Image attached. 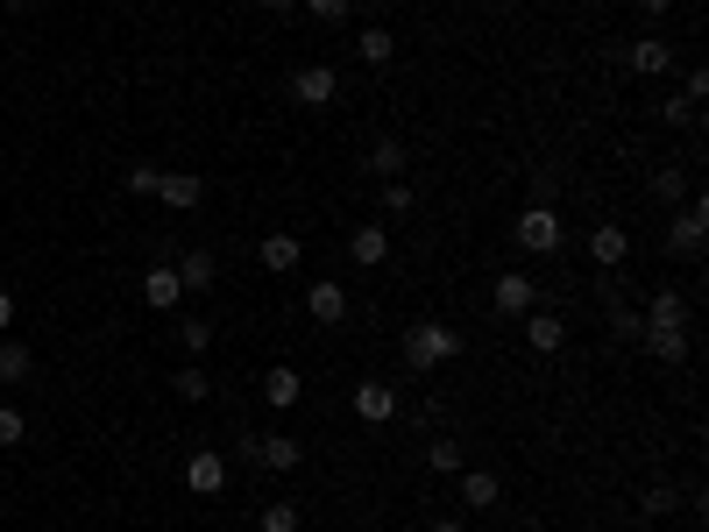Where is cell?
Instances as JSON below:
<instances>
[{
  "label": "cell",
  "instance_id": "1",
  "mask_svg": "<svg viewBox=\"0 0 709 532\" xmlns=\"http://www.w3.org/2000/svg\"><path fill=\"white\" fill-rule=\"evenodd\" d=\"M462 355V334L440 327V319H418V327H405V370L412 376H433L440 363H454Z\"/></svg>",
  "mask_w": 709,
  "mask_h": 532
},
{
  "label": "cell",
  "instance_id": "2",
  "mask_svg": "<svg viewBox=\"0 0 709 532\" xmlns=\"http://www.w3.org/2000/svg\"><path fill=\"white\" fill-rule=\"evenodd\" d=\"M511 242H519V249H525V256H561V249H568V220H561V214H553V206H546V199H532V206H525V214H519V220H511Z\"/></svg>",
  "mask_w": 709,
  "mask_h": 532
},
{
  "label": "cell",
  "instance_id": "3",
  "mask_svg": "<svg viewBox=\"0 0 709 532\" xmlns=\"http://www.w3.org/2000/svg\"><path fill=\"white\" fill-rule=\"evenodd\" d=\"M667 249H674L681 263H702V249H709V199H702V193H688V199L674 206V227H667Z\"/></svg>",
  "mask_w": 709,
  "mask_h": 532
},
{
  "label": "cell",
  "instance_id": "4",
  "mask_svg": "<svg viewBox=\"0 0 709 532\" xmlns=\"http://www.w3.org/2000/svg\"><path fill=\"white\" fill-rule=\"evenodd\" d=\"M242 462L270 469V476H292L305 462V441H292V433H242Z\"/></svg>",
  "mask_w": 709,
  "mask_h": 532
},
{
  "label": "cell",
  "instance_id": "5",
  "mask_svg": "<svg viewBox=\"0 0 709 532\" xmlns=\"http://www.w3.org/2000/svg\"><path fill=\"white\" fill-rule=\"evenodd\" d=\"M292 100L313 107V114H327V107L341 100V71H334V65H298V71H292Z\"/></svg>",
  "mask_w": 709,
  "mask_h": 532
},
{
  "label": "cell",
  "instance_id": "6",
  "mask_svg": "<svg viewBox=\"0 0 709 532\" xmlns=\"http://www.w3.org/2000/svg\"><path fill=\"white\" fill-rule=\"evenodd\" d=\"M624 65L639 71V79H667V71H674V43H667V36H631Z\"/></svg>",
  "mask_w": 709,
  "mask_h": 532
},
{
  "label": "cell",
  "instance_id": "7",
  "mask_svg": "<svg viewBox=\"0 0 709 532\" xmlns=\"http://www.w3.org/2000/svg\"><path fill=\"white\" fill-rule=\"evenodd\" d=\"M355 420H370V426H391V420H397V391L383 384V376L355 384Z\"/></svg>",
  "mask_w": 709,
  "mask_h": 532
},
{
  "label": "cell",
  "instance_id": "8",
  "mask_svg": "<svg viewBox=\"0 0 709 532\" xmlns=\"http://www.w3.org/2000/svg\"><path fill=\"white\" fill-rule=\"evenodd\" d=\"M185 483L199 490V497H220V490H227V454L199 447V454H191V462H185Z\"/></svg>",
  "mask_w": 709,
  "mask_h": 532
},
{
  "label": "cell",
  "instance_id": "9",
  "mask_svg": "<svg viewBox=\"0 0 709 532\" xmlns=\"http://www.w3.org/2000/svg\"><path fill=\"white\" fill-rule=\"evenodd\" d=\"M157 199L170 206V214H191V206L206 199V185L191 178V170H157Z\"/></svg>",
  "mask_w": 709,
  "mask_h": 532
},
{
  "label": "cell",
  "instance_id": "10",
  "mask_svg": "<svg viewBox=\"0 0 709 532\" xmlns=\"http://www.w3.org/2000/svg\"><path fill=\"white\" fill-rule=\"evenodd\" d=\"M305 313H313L319 327H341V319H348V292H341L334 277H319L313 292H305Z\"/></svg>",
  "mask_w": 709,
  "mask_h": 532
},
{
  "label": "cell",
  "instance_id": "11",
  "mask_svg": "<svg viewBox=\"0 0 709 532\" xmlns=\"http://www.w3.org/2000/svg\"><path fill=\"white\" fill-rule=\"evenodd\" d=\"M142 298H149V313H170V306L185 298V284H178V270H170L164 256L149 263V277H142Z\"/></svg>",
  "mask_w": 709,
  "mask_h": 532
},
{
  "label": "cell",
  "instance_id": "12",
  "mask_svg": "<svg viewBox=\"0 0 709 532\" xmlns=\"http://www.w3.org/2000/svg\"><path fill=\"white\" fill-rule=\"evenodd\" d=\"M589 256H597V270H624V256H631V235L618 220H603L597 235H589Z\"/></svg>",
  "mask_w": 709,
  "mask_h": 532
},
{
  "label": "cell",
  "instance_id": "13",
  "mask_svg": "<svg viewBox=\"0 0 709 532\" xmlns=\"http://www.w3.org/2000/svg\"><path fill=\"white\" fill-rule=\"evenodd\" d=\"M348 256L362 263V270H383V256H391V235H383V220H362L348 235Z\"/></svg>",
  "mask_w": 709,
  "mask_h": 532
},
{
  "label": "cell",
  "instance_id": "14",
  "mask_svg": "<svg viewBox=\"0 0 709 532\" xmlns=\"http://www.w3.org/2000/svg\"><path fill=\"white\" fill-rule=\"evenodd\" d=\"M532 298H540V292H532L525 270H504V277H496V313H504V319H525Z\"/></svg>",
  "mask_w": 709,
  "mask_h": 532
},
{
  "label": "cell",
  "instance_id": "15",
  "mask_svg": "<svg viewBox=\"0 0 709 532\" xmlns=\"http://www.w3.org/2000/svg\"><path fill=\"white\" fill-rule=\"evenodd\" d=\"M646 355H653V363H688V327H646V341H639Z\"/></svg>",
  "mask_w": 709,
  "mask_h": 532
},
{
  "label": "cell",
  "instance_id": "16",
  "mask_svg": "<svg viewBox=\"0 0 709 532\" xmlns=\"http://www.w3.org/2000/svg\"><path fill=\"white\" fill-rule=\"evenodd\" d=\"M214 277H220L214 249H185L178 256V284H185V292H214Z\"/></svg>",
  "mask_w": 709,
  "mask_h": 532
},
{
  "label": "cell",
  "instance_id": "17",
  "mask_svg": "<svg viewBox=\"0 0 709 532\" xmlns=\"http://www.w3.org/2000/svg\"><path fill=\"white\" fill-rule=\"evenodd\" d=\"M263 397H270V405H277V412H292V405H298V397H305V376H298L292 363H277L270 376H263Z\"/></svg>",
  "mask_w": 709,
  "mask_h": 532
},
{
  "label": "cell",
  "instance_id": "18",
  "mask_svg": "<svg viewBox=\"0 0 709 532\" xmlns=\"http://www.w3.org/2000/svg\"><path fill=\"white\" fill-rule=\"evenodd\" d=\"M29 376H36V348H29V341H0V384H29Z\"/></svg>",
  "mask_w": 709,
  "mask_h": 532
},
{
  "label": "cell",
  "instance_id": "19",
  "mask_svg": "<svg viewBox=\"0 0 709 532\" xmlns=\"http://www.w3.org/2000/svg\"><path fill=\"white\" fill-rule=\"evenodd\" d=\"M496 497H504V490H496L490 469H462V504L469 511H496Z\"/></svg>",
  "mask_w": 709,
  "mask_h": 532
},
{
  "label": "cell",
  "instance_id": "20",
  "mask_svg": "<svg viewBox=\"0 0 709 532\" xmlns=\"http://www.w3.org/2000/svg\"><path fill=\"white\" fill-rule=\"evenodd\" d=\"M355 57H362L370 71H383V65L397 57V36H391V29H362V36H355Z\"/></svg>",
  "mask_w": 709,
  "mask_h": 532
},
{
  "label": "cell",
  "instance_id": "21",
  "mask_svg": "<svg viewBox=\"0 0 709 532\" xmlns=\"http://www.w3.org/2000/svg\"><path fill=\"white\" fill-rule=\"evenodd\" d=\"M525 341H532V348H540V355H553V348H561V341H568V327H561V319H553V313H525Z\"/></svg>",
  "mask_w": 709,
  "mask_h": 532
},
{
  "label": "cell",
  "instance_id": "22",
  "mask_svg": "<svg viewBox=\"0 0 709 532\" xmlns=\"http://www.w3.org/2000/svg\"><path fill=\"white\" fill-rule=\"evenodd\" d=\"M170 391H178V397H185V405H206V397H214V376H206L199 363H185L178 376H170Z\"/></svg>",
  "mask_w": 709,
  "mask_h": 532
},
{
  "label": "cell",
  "instance_id": "23",
  "mask_svg": "<svg viewBox=\"0 0 709 532\" xmlns=\"http://www.w3.org/2000/svg\"><path fill=\"white\" fill-rule=\"evenodd\" d=\"M646 327H688V298L681 292H660L653 306H646Z\"/></svg>",
  "mask_w": 709,
  "mask_h": 532
},
{
  "label": "cell",
  "instance_id": "24",
  "mask_svg": "<svg viewBox=\"0 0 709 532\" xmlns=\"http://www.w3.org/2000/svg\"><path fill=\"white\" fill-rule=\"evenodd\" d=\"M653 199H660V206H681V199H688V170H681V164H660V170H653Z\"/></svg>",
  "mask_w": 709,
  "mask_h": 532
},
{
  "label": "cell",
  "instance_id": "25",
  "mask_svg": "<svg viewBox=\"0 0 709 532\" xmlns=\"http://www.w3.org/2000/svg\"><path fill=\"white\" fill-rule=\"evenodd\" d=\"M263 270H298V235H263Z\"/></svg>",
  "mask_w": 709,
  "mask_h": 532
},
{
  "label": "cell",
  "instance_id": "26",
  "mask_svg": "<svg viewBox=\"0 0 709 532\" xmlns=\"http://www.w3.org/2000/svg\"><path fill=\"white\" fill-rule=\"evenodd\" d=\"M426 469H433V476H462V469H469L462 441H433V447H426Z\"/></svg>",
  "mask_w": 709,
  "mask_h": 532
},
{
  "label": "cell",
  "instance_id": "27",
  "mask_svg": "<svg viewBox=\"0 0 709 532\" xmlns=\"http://www.w3.org/2000/svg\"><path fill=\"white\" fill-rule=\"evenodd\" d=\"M256 532H298V504H284V497H270L256 511Z\"/></svg>",
  "mask_w": 709,
  "mask_h": 532
},
{
  "label": "cell",
  "instance_id": "28",
  "mask_svg": "<svg viewBox=\"0 0 709 532\" xmlns=\"http://www.w3.org/2000/svg\"><path fill=\"white\" fill-rule=\"evenodd\" d=\"M178 341H185V355H206V348H214V319L185 313V319H178Z\"/></svg>",
  "mask_w": 709,
  "mask_h": 532
},
{
  "label": "cell",
  "instance_id": "29",
  "mask_svg": "<svg viewBox=\"0 0 709 532\" xmlns=\"http://www.w3.org/2000/svg\"><path fill=\"white\" fill-rule=\"evenodd\" d=\"M370 170H376V178H397V170H405V142H391V136H383V142L370 149Z\"/></svg>",
  "mask_w": 709,
  "mask_h": 532
},
{
  "label": "cell",
  "instance_id": "30",
  "mask_svg": "<svg viewBox=\"0 0 709 532\" xmlns=\"http://www.w3.org/2000/svg\"><path fill=\"white\" fill-rule=\"evenodd\" d=\"M674 504H681V490H667V483H653V490L639 497V511H646V519H667Z\"/></svg>",
  "mask_w": 709,
  "mask_h": 532
},
{
  "label": "cell",
  "instance_id": "31",
  "mask_svg": "<svg viewBox=\"0 0 709 532\" xmlns=\"http://www.w3.org/2000/svg\"><path fill=\"white\" fill-rule=\"evenodd\" d=\"M22 441H29V420L14 405H0V447H22Z\"/></svg>",
  "mask_w": 709,
  "mask_h": 532
},
{
  "label": "cell",
  "instance_id": "32",
  "mask_svg": "<svg viewBox=\"0 0 709 532\" xmlns=\"http://www.w3.org/2000/svg\"><path fill=\"white\" fill-rule=\"evenodd\" d=\"M660 121H674V128H696V121H702V107H696V100H660Z\"/></svg>",
  "mask_w": 709,
  "mask_h": 532
},
{
  "label": "cell",
  "instance_id": "33",
  "mask_svg": "<svg viewBox=\"0 0 709 532\" xmlns=\"http://www.w3.org/2000/svg\"><path fill=\"white\" fill-rule=\"evenodd\" d=\"M383 214H412V185L405 178H383Z\"/></svg>",
  "mask_w": 709,
  "mask_h": 532
},
{
  "label": "cell",
  "instance_id": "34",
  "mask_svg": "<svg viewBox=\"0 0 709 532\" xmlns=\"http://www.w3.org/2000/svg\"><path fill=\"white\" fill-rule=\"evenodd\" d=\"M298 8H305V14H319L327 29H334V22H348V0H298Z\"/></svg>",
  "mask_w": 709,
  "mask_h": 532
},
{
  "label": "cell",
  "instance_id": "35",
  "mask_svg": "<svg viewBox=\"0 0 709 532\" xmlns=\"http://www.w3.org/2000/svg\"><path fill=\"white\" fill-rule=\"evenodd\" d=\"M681 100H696V107L709 100V71H702V65H688V86H681Z\"/></svg>",
  "mask_w": 709,
  "mask_h": 532
},
{
  "label": "cell",
  "instance_id": "36",
  "mask_svg": "<svg viewBox=\"0 0 709 532\" xmlns=\"http://www.w3.org/2000/svg\"><path fill=\"white\" fill-rule=\"evenodd\" d=\"M128 193H157V164H136V170H128Z\"/></svg>",
  "mask_w": 709,
  "mask_h": 532
},
{
  "label": "cell",
  "instance_id": "37",
  "mask_svg": "<svg viewBox=\"0 0 709 532\" xmlns=\"http://www.w3.org/2000/svg\"><path fill=\"white\" fill-rule=\"evenodd\" d=\"M631 8H639V14H653V22H660V14L674 8V0H631Z\"/></svg>",
  "mask_w": 709,
  "mask_h": 532
},
{
  "label": "cell",
  "instance_id": "38",
  "mask_svg": "<svg viewBox=\"0 0 709 532\" xmlns=\"http://www.w3.org/2000/svg\"><path fill=\"white\" fill-rule=\"evenodd\" d=\"M256 8H263V14H292L298 0H256Z\"/></svg>",
  "mask_w": 709,
  "mask_h": 532
},
{
  "label": "cell",
  "instance_id": "39",
  "mask_svg": "<svg viewBox=\"0 0 709 532\" xmlns=\"http://www.w3.org/2000/svg\"><path fill=\"white\" fill-rule=\"evenodd\" d=\"M426 532H469V525H462V519H433Z\"/></svg>",
  "mask_w": 709,
  "mask_h": 532
},
{
  "label": "cell",
  "instance_id": "40",
  "mask_svg": "<svg viewBox=\"0 0 709 532\" xmlns=\"http://www.w3.org/2000/svg\"><path fill=\"white\" fill-rule=\"evenodd\" d=\"M0 327H14V298L8 292H0Z\"/></svg>",
  "mask_w": 709,
  "mask_h": 532
}]
</instances>
